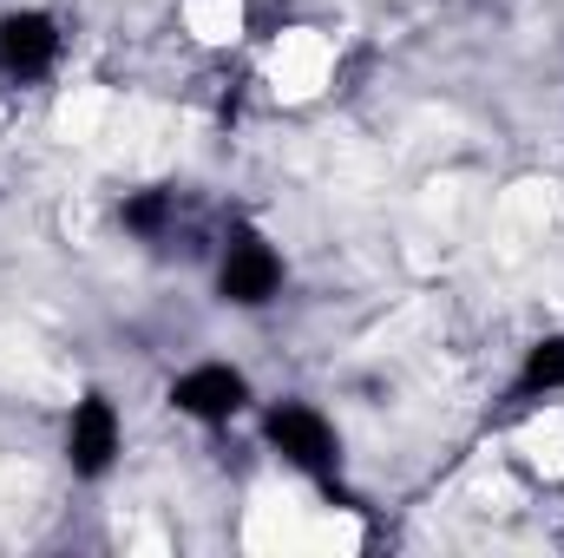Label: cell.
<instances>
[{"instance_id": "6da1fadb", "label": "cell", "mask_w": 564, "mask_h": 558, "mask_svg": "<svg viewBox=\"0 0 564 558\" xmlns=\"http://www.w3.org/2000/svg\"><path fill=\"white\" fill-rule=\"evenodd\" d=\"M263 440H270V453H282V466L308 473L322 493L341 500V440H335L328 415H315L308 401H270L263 408Z\"/></svg>"}, {"instance_id": "7a4b0ae2", "label": "cell", "mask_w": 564, "mask_h": 558, "mask_svg": "<svg viewBox=\"0 0 564 558\" xmlns=\"http://www.w3.org/2000/svg\"><path fill=\"white\" fill-rule=\"evenodd\" d=\"M217 296L230 309H263L282 296V250L257 230V224H237L224 237V257H217Z\"/></svg>"}, {"instance_id": "3957f363", "label": "cell", "mask_w": 564, "mask_h": 558, "mask_svg": "<svg viewBox=\"0 0 564 558\" xmlns=\"http://www.w3.org/2000/svg\"><path fill=\"white\" fill-rule=\"evenodd\" d=\"M171 408L184 420H204V427H230L250 408V375L230 362H197L171 382Z\"/></svg>"}, {"instance_id": "277c9868", "label": "cell", "mask_w": 564, "mask_h": 558, "mask_svg": "<svg viewBox=\"0 0 564 558\" xmlns=\"http://www.w3.org/2000/svg\"><path fill=\"white\" fill-rule=\"evenodd\" d=\"M126 447V427H119V408L106 395H79L73 415H66V466L79 480H106L112 460Z\"/></svg>"}, {"instance_id": "5b68a950", "label": "cell", "mask_w": 564, "mask_h": 558, "mask_svg": "<svg viewBox=\"0 0 564 558\" xmlns=\"http://www.w3.org/2000/svg\"><path fill=\"white\" fill-rule=\"evenodd\" d=\"M59 60V20L40 13V7H20V13H0V79H46Z\"/></svg>"}, {"instance_id": "8992f818", "label": "cell", "mask_w": 564, "mask_h": 558, "mask_svg": "<svg viewBox=\"0 0 564 558\" xmlns=\"http://www.w3.org/2000/svg\"><path fill=\"white\" fill-rule=\"evenodd\" d=\"M564 395V335H545V342H532L525 348V368L512 375V401L525 408V401H552Z\"/></svg>"}, {"instance_id": "52a82bcc", "label": "cell", "mask_w": 564, "mask_h": 558, "mask_svg": "<svg viewBox=\"0 0 564 558\" xmlns=\"http://www.w3.org/2000/svg\"><path fill=\"white\" fill-rule=\"evenodd\" d=\"M119 224H126L132 237H144V244L171 237V224H177V191H171V184H158V191L126 197V204H119Z\"/></svg>"}]
</instances>
